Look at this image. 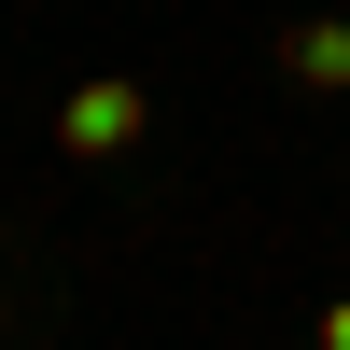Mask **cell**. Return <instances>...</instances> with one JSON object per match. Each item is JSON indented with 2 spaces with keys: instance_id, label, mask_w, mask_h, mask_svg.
Segmentation results:
<instances>
[{
  "instance_id": "6da1fadb",
  "label": "cell",
  "mask_w": 350,
  "mask_h": 350,
  "mask_svg": "<svg viewBox=\"0 0 350 350\" xmlns=\"http://www.w3.org/2000/svg\"><path fill=\"white\" fill-rule=\"evenodd\" d=\"M140 140H154V98H140L126 70H84L70 98H56V154L98 168V154H140Z\"/></svg>"
},
{
  "instance_id": "7a4b0ae2",
  "label": "cell",
  "mask_w": 350,
  "mask_h": 350,
  "mask_svg": "<svg viewBox=\"0 0 350 350\" xmlns=\"http://www.w3.org/2000/svg\"><path fill=\"white\" fill-rule=\"evenodd\" d=\"M280 70H295L308 98H336V84H350V14H295V28H280Z\"/></svg>"
},
{
  "instance_id": "3957f363",
  "label": "cell",
  "mask_w": 350,
  "mask_h": 350,
  "mask_svg": "<svg viewBox=\"0 0 350 350\" xmlns=\"http://www.w3.org/2000/svg\"><path fill=\"white\" fill-rule=\"evenodd\" d=\"M323 350H350V295H336V308H323Z\"/></svg>"
}]
</instances>
